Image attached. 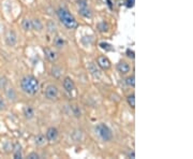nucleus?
Instances as JSON below:
<instances>
[{"instance_id": "f257e3e1", "label": "nucleus", "mask_w": 193, "mask_h": 159, "mask_svg": "<svg viewBox=\"0 0 193 159\" xmlns=\"http://www.w3.org/2000/svg\"><path fill=\"white\" fill-rule=\"evenodd\" d=\"M21 88L28 95H35L40 88L39 81L32 75H26L21 80Z\"/></svg>"}, {"instance_id": "f03ea898", "label": "nucleus", "mask_w": 193, "mask_h": 159, "mask_svg": "<svg viewBox=\"0 0 193 159\" xmlns=\"http://www.w3.org/2000/svg\"><path fill=\"white\" fill-rule=\"evenodd\" d=\"M57 16L59 18V21L61 22L62 25L64 27H67L68 29H75V28H77V26H78V24H77L75 18H74V16L64 8L58 9Z\"/></svg>"}, {"instance_id": "7ed1b4c3", "label": "nucleus", "mask_w": 193, "mask_h": 159, "mask_svg": "<svg viewBox=\"0 0 193 159\" xmlns=\"http://www.w3.org/2000/svg\"><path fill=\"white\" fill-rule=\"evenodd\" d=\"M95 133H96V136L103 142H108L113 138L112 130L108 128V126L105 124L96 125L95 128Z\"/></svg>"}, {"instance_id": "20e7f679", "label": "nucleus", "mask_w": 193, "mask_h": 159, "mask_svg": "<svg viewBox=\"0 0 193 159\" xmlns=\"http://www.w3.org/2000/svg\"><path fill=\"white\" fill-rule=\"evenodd\" d=\"M45 97L49 100H54L58 97V88L55 85H48L45 88Z\"/></svg>"}, {"instance_id": "39448f33", "label": "nucleus", "mask_w": 193, "mask_h": 159, "mask_svg": "<svg viewBox=\"0 0 193 159\" xmlns=\"http://www.w3.org/2000/svg\"><path fill=\"white\" fill-rule=\"evenodd\" d=\"M4 40H6V43L9 46H14V45L16 44V42H17V36H16L15 31L9 30L8 32L6 33Z\"/></svg>"}, {"instance_id": "423d86ee", "label": "nucleus", "mask_w": 193, "mask_h": 159, "mask_svg": "<svg viewBox=\"0 0 193 159\" xmlns=\"http://www.w3.org/2000/svg\"><path fill=\"white\" fill-rule=\"evenodd\" d=\"M98 65L100 66V68H102L103 70H108L111 68V61L107 59V57L105 56H100L98 57Z\"/></svg>"}, {"instance_id": "0eeeda50", "label": "nucleus", "mask_w": 193, "mask_h": 159, "mask_svg": "<svg viewBox=\"0 0 193 159\" xmlns=\"http://www.w3.org/2000/svg\"><path fill=\"white\" fill-rule=\"evenodd\" d=\"M58 138V130L55 127H49L46 131V139L48 141H56Z\"/></svg>"}, {"instance_id": "6e6552de", "label": "nucleus", "mask_w": 193, "mask_h": 159, "mask_svg": "<svg viewBox=\"0 0 193 159\" xmlns=\"http://www.w3.org/2000/svg\"><path fill=\"white\" fill-rule=\"evenodd\" d=\"M117 70H118V71H119L121 74H127L128 72L130 71V65L128 64L127 61L122 60V61H120L119 64L117 65Z\"/></svg>"}, {"instance_id": "1a4fd4ad", "label": "nucleus", "mask_w": 193, "mask_h": 159, "mask_svg": "<svg viewBox=\"0 0 193 159\" xmlns=\"http://www.w3.org/2000/svg\"><path fill=\"white\" fill-rule=\"evenodd\" d=\"M43 51H44L45 56H46V58L49 60V61H55V60L57 59V54L53 50L48 49V47H45V49H43Z\"/></svg>"}, {"instance_id": "9d476101", "label": "nucleus", "mask_w": 193, "mask_h": 159, "mask_svg": "<svg viewBox=\"0 0 193 159\" xmlns=\"http://www.w3.org/2000/svg\"><path fill=\"white\" fill-rule=\"evenodd\" d=\"M23 114L26 119H32L33 117H35V110H33L30 105H27V107L24 109Z\"/></svg>"}, {"instance_id": "9b49d317", "label": "nucleus", "mask_w": 193, "mask_h": 159, "mask_svg": "<svg viewBox=\"0 0 193 159\" xmlns=\"http://www.w3.org/2000/svg\"><path fill=\"white\" fill-rule=\"evenodd\" d=\"M64 88L66 89V91L68 93H71L74 89V83L70 78H66L64 81Z\"/></svg>"}, {"instance_id": "f8f14e48", "label": "nucleus", "mask_w": 193, "mask_h": 159, "mask_svg": "<svg viewBox=\"0 0 193 159\" xmlns=\"http://www.w3.org/2000/svg\"><path fill=\"white\" fill-rule=\"evenodd\" d=\"M54 45L57 47V49H62V47L66 45V41H64V38H61L60 36H56L54 38Z\"/></svg>"}, {"instance_id": "ddd939ff", "label": "nucleus", "mask_w": 193, "mask_h": 159, "mask_svg": "<svg viewBox=\"0 0 193 159\" xmlns=\"http://www.w3.org/2000/svg\"><path fill=\"white\" fill-rule=\"evenodd\" d=\"M31 28H33L37 31H41L43 29V24L39 18H35L33 21H31Z\"/></svg>"}, {"instance_id": "4468645a", "label": "nucleus", "mask_w": 193, "mask_h": 159, "mask_svg": "<svg viewBox=\"0 0 193 159\" xmlns=\"http://www.w3.org/2000/svg\"><path fill=\"white\" fill-rule=\"evenodd\" d=\"M88 70L90 71V73L92 74L95 78H99V76H100V71H99L96 66L95 64H92V62H90V64L88 65Z\"/></svg>"}, {"instance_id": "2eb2a0df", "label": "nucleus", "mask_w": 193, "mask_h": 159, "mask_svg": "<svg viewBox=\"0 0 193 159\" xmlns=\"http://www.w3.org/2000/svg\"><path fill=\"white\" fill-rule=\"evenodd\" d=\"M78 13L79 15H82L83 17L86 18H90L91 17V11L88 7H85V8H79L78 9Z\"/></svg>"}, {"instance_id": "dca6fc26", "label": "nucleus", "mask_w": 193, "mask_h": 159, "mask_svg": "<svg viewBox=\"0 0 193 159\" xmlns=\"http://www.w3.org/2000/svg\"><path fill=\"white\" fill-rule=\"evenodd\" d=\"M6 95H7V97H8L11 101H16L17 95H16L15 90H14L13 88H8V89L6 90Z\"/></svg>"}, {"instance_id": "f3484780", "label": "nucleus", "mask_w": 193, "mask_h": 159, "mask_svg": "<svg viewBox=\"0 0 193 159\" xmlns=\"http://www.w3.org/2000/svg\"><path fill=\"white\" fill-rule=\"evenodd\" d=\"M14 158L16 159H21V146L18 143L15 144V147H14Z\"/></svg>"}, {"instance_id": "a211bd4d", "label": "nucleus", "mask_w": 193, "mask_h": 159, "mask_svg": "<svg viewBox=\"0 0 193 159\" xmlns=\"http://www.w3.org/2000/svg\"><path fill=\"white\" fill-rule=\"evenodd\" d=\"M46 28H47L48 32H50V33L56 32V30H57V26H56V24H55L53 21H48V22H47V24H46Z\"/></svg>"}, {"instance_id": "6ab92c4d", "label": "nucleus", "mask_w": 193, "mask_h": 159, "mask_svg": "<svg viewBox=\"0 0 193 159\" xmlns=\"http://www.w3.org/2000/svg\"><path fill=\"white\" fill-rule=\"evenodd\" d=\"M98 29L101 31V32H105L110 29V26L106 22H101V23L98 24Z\"/></svg>"}, {"instance_id": "aec40b11", "label": "nucleus", "mask_w": 193, "mask_h": 159, "mask_svg": "<svg viewBox=\"0 0 193 159\" xmlns=\"http://www.w3.org/2000/svg\"><path fill=\"white\" fill-rule=\"evenodd\" d=\"M21 26H23V29L25 31H28L31 29V21L29 18H24L23 23H21Z\"/></svg>"}, {"instance_id": "412c9836", "label": "nucleus", "mask_w": 193, "mask_h": 159, "mask_svg": "<svg viewBox=\"0 0 193 159\" xmlns=\"http://www.w3.org/2000/svg\"><path fill=\"white\" fill-rule=\"evenodd\" d=\"M127 101H128V103H129L130 107H131L132 109H134L135 108V96H134V94H131V95L128 96Z\"/></svg>"}, {"instance_id": "4be33fe9", "label": "nucleus", "mask_w": 193, "mask_h": 159, "mask_svg": "<svg viewBox=\"0 0 193 159\" xmlns=\"http://www.w3.org/2000/svg\"><path fill=\"white\" fill-rule=\"evenodd\" d=\"M100 47H101L102 50L106 51V52H110V51L114 50V47H113L112 45L110 44V43H106V42H101V43H100Z\"/></svg>"}, {"instance_id": "5701e85b", "label": "nucleus", "mask_w": 193, "mask_h": 159, "mask_svg": "<svg viewBox=\"0 0 193 159\" xmlns=\"http://www.w3.org/2000/svg\"><path fill=\"white\" fill-rule=\"evenodd\" d=\"M44 143H45V137L43 136V134H39V136H37V138H35V144L41 146Z\"/></svg>"}, {"instance_id": "b1692460", "label": "nucleus", "mask_w": 193, "mask_h": 159, "mask_svg": "<svg viewBox=\"0 0 193 159\" xmlns=\"http://www.w3.org/2000/svg\"><path fill=\"white\" fill-rule=\"evenodd\" d=\"M125 84H127L128 86H130V87H134L135 85V79H134V75L132 76H129V78L125 79Z\"/></svg>"}, {"instance_id": "393cba45", "label": "nucleus", "mask_w": 193, "mask_h": 159, "mask_svg": "<svg viewBox=\"0 0 193 159\" xmlns=\"http://www.w3.org/2000/svg\"><path fill=\"white\" fill-rule=\"evenodd\" d=\"M52 71H53V72H52L53 75H54L55 78H59L60 74H61V70H60L59 68H57V67H53Z\"/></svg>"}, {"instance_id": "a878e982", "label": "nucleus", "mask_w": 193, "mask_h": 159, "mask_svg": "<svg viewBox=\"0 0 193 159\" xmlns=\"http://www.w3.org/2000/svg\"><path fill=\"white\" fill-rule=\"evenodd\" d=\"M76 4H77V7H78V9H79V8H85V7H88V4H87L86 0H77Z\"/></svg>"}, {"instance_id": "bb28decb", "label": "nucleus", "mask_w": 193, "mask_h": 159, "mask_svg": "<svg viewBox=\"0 0 193 159\" xmlns=\"http://www.w3.org/2000/svg\"><path fill=\"white\" fill-rule=\"evenodd\" d=\"M6 143L7 144H3V145H2V148H3L6 152H10V149L12 151V149H13V146H12V144L10 143L9 141H7Z\"/></svg>"}, {"instance_id": "cd10ccee", "label": "nucleus", "mask_w": 193, "mask_h": 159, "mask_svg": "<svg viewBox=\"0 0 193 159\" xmlns=\"http://www.w3.org/2000/svg\"><path fill=\"white\" fill-rule=\"evenodd\" d=\"M82 42H83L85 45H88L92 42V38L91 37H83L82 38Z\"/></svg>"}, {"instance_id": "c85d7f7f", "label": "nucleus", "mask_w": 193, "mask_h": 159, "mask_svg": "<svg viewBox=\"0 0 193 159\" xmlns=\"http://www.w3.org/2000/svg\"><path fill=\"white\" fill-rule=\"evenodd\" d=\"M72 110H73V114L75 115V116H81V110L78 109V108H77V105H73V107H72Z\"/></svg>"}, {"instance_id": "c756f323", "label": "nucleus", "mask_w": 193, "mask_h": 159, "mask_svg": "<svg viewBox=\"0 0 193 159\" xmlns=\"http://www.w3.org/2000/svg\"><path fill=\"white\" fill-rule=\"evenodd\" d=\"M125 54H127V56L129 57V58H132V59H133L134 57H135V56H134L135 53H134V51H133V50L128 49V50H127V52H125Z\"/></svg>"}, {"instance_id": "7c9ffc66", "label": "nucleus", "mask_w": 193, "mask_h": 159, "mask_svg": "<svg viewBox=\"0 0 193 159\" xmlns=\"http://www.w3.org/2000/svg\"><path fill=\"white\" fill-rule=\"evenodd\" d=\"M135 3V0H125V7L127 8H132Z\"/></svg>"}, {"instance_id": "2f4dec72", "label": "nucleus", "mask_w": 193, "mask_h": 159, "mask_svg": "<svg viewBox=\"0 0 193 159\" xmlns=\"http://www.w3.org/2000/svg\"><path fill=\"white\" fill-rule=\"evenodd\" d=\"M7 80L6 78H0V88H4L6 87V85H7Z\"/></svg>"}, {"instance_id": "473e14b6", "label": "nucleus", "mask_w": 193, "mask_h": 159, "mask_svg": "<svg viewBox=\"0 0 193 159\" xmlns=\"http://www.w3.org/2000/svg\"><path fill=\"white\" fill-rule=\"evenodd\" d=\"M28 158H30V159H38V158H40V156H39V154H37V153H31V154H29V155H28Z\"/></svg>"}, {"instance_id": "72a5a7b5", "label": "nucleus", "mask_w": 193, "mask_h": 159, "mask_svg": "<svg viewBox=\"0 0 193 159\" xmlns=\"http://www.w3.org/2000/svg\"><path fill=\"white\" fill-rule=\"evenodd\" d=\"M6 110V102L0 98V111Z\"/></svg>"}, {"instance_id": "f704fd0d", "label": "nucleus", "mask_w": 193, "mask_h": 159, "mask_svg": "<svg viewBox=\"0 0 193 159\" xmlns=\"http://www.w3.org/2000/svg\"><path fill=\"white\" fill-rule=\"evenodd\" d=\"M128 157H130V158H135V154H134V152H133V151L130 152V153L128 154Z\"/></svg>"}]
</instances>
